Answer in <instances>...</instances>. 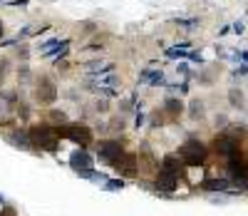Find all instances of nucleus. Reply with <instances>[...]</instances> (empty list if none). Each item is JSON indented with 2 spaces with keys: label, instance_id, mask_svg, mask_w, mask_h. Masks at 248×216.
I'll list each match as a JSON object with an SVG mask.
<instances>
[{
  "label": "nucleus",
  "instance_id": "c756f323",
  "mask_svg": "<svg viewBox=\"0 0 248 216\" xmlns=\"http://www.w3.org/2000/svg\"><path fill=\"white\" fill-rule=\"evenodd\" d=\"M0 42H3V23H0Z\"/></svg>",
  "mask_w": 248,
  "mask_h": 216
},
{
  "label": "nucleus",
  "instance_id": "6e6552de",
  "mask_svg": "<svg viewBox=\"0 0 248 216\" xmlns=\"http://www.w3.org/2000/svg\"><path fill=\"white\" fill-rule=\"evenodd\" d=\"M112 166L119 171V174H124V177H137V154L124 152Z\"/></svg>",
  "mask_w": 248,
  "mask_h": 216
},
{
  "label": "nucleus",
  "instance_id": "f03ea898",
  "mask_svg": "<svg viewBox=\"0 0 248 216\" xmlns=\"http://www.w3.org/2000/svg\"><path fill=\"white\" fill-rule=\"evenodd\" d=\"M30 139L35 147L40 149H47V152H57V127H50V124H35L30 129Z\"/></svg>",
  "mask_w": 248,
  "mask_h": 216
},
{
  "label": "nucleus",
  "instance_id": "9d476101",
  "mask_svg": "<svg viewBox=\"0 0 248 216\" xmlns=\"http://www.w3.org/2000/svg\"><path fill=\"white\" fill-rule=\"evenodd\" d=\"M8 142L20 147V149H32V139H30V132H23V129H15V132L8 134Z\"/></svg>",
  "mask_w": 248,
  "mask_h": 216
},
{
  "label": "nucleus",
  "instance_id": "f8f14e48",
  "mask_svg": "<svg viewBox=\"0 0 248 216\" xmlns=\"http://www.w3.org/2000/svg\"><path fill=\"white\" fill-rule=\"evenodd\" d=\"M139 82H144V84H164V72L161 70H141L139 72Z\"/></svg>",
  "mask_w": 248,
  "mask_h": 216
},
{
  "label": "nucleus",
  "instance_id": "4468645a",
  "mask_svg": "<svg viewBox=\"0 0 248 216\" xmlns=\"http://www.w3.org/2000/svg\"><path fill=\"white\" fill-rule=\"evenodd\" d=\"M226 137H231V139H243L246 134H248V127L246 124H229V127H226V132H223Z\"/></svg>",
  "mask_w": 248,
  "mask_h": 216
},
{
  "label": "nucleus",
  "instance_id": "5701e85b",
  "mask_svg": "<svg viewBox=\"0 0 248 216\" xmlns=\"http://www.w3.org/2000/svg\"><path fill=\"white\" fill-rule=\"evenodd\" d=\"M189 60H191V62H203V57H201L196 50H189Z\"/></svg>",
  "mask_w": 248,
  "mask_h": 216
},
{
  "label": "nucleus",
  "instance_id": "7c9ffc66",
  "mask_svg": "<svg viewBox=\"0 0 248 216\" xmlns=\"http://www.w3.org/2000/svg\"><path fill=\"white\" fill-rule=\"evenodd\" d=\"M0 204H3V197H0Z\"/></svg>",
  "mask_w": 248,
  "mask_h": 216
},
{
  "label": "nucleus",
  "instance_id": "c85d7f7f",
  "mask_svg": "<svg viewBox=\"0 0 248 216\" xmlns=\"http://www.w3.org/2000/svg\"><path fill=\"white\" fill-rule=\"evenodd\" d=\"M218 124H221V127L226 124V117H223V115H218V117H216V127H218Z\"/></svg>",
  "mask_w": 248,
  "mask_h": 216
},
{
  "label": "nucleus",
  "instance_id": "cd10ccee",
  "mask_svg": "<svg viewBox=\"0 0 248 216\" xmlns=\"http://www.w3.org/2000/svg\"><path fill=\"white\" fill-rule=\"evenodd\" d=\"M236 55H238L243 62H248V50H241V52H236Z\"/></svg>",
  "mask_w": 248,
  "mask_h": 216
},
{
  "label": "nucleus",
  "instance_id": "ddd939ff",
  "mask_svg": "<svg viewBox=\"0 0 248 216\" xmlns=\"http://www.w3.org/2000/svg\"><path fill=\"white\" fill-rule=\"evenodd\" d=\"M201 186L206 191H229L231 189V179H206Z\"/></svg>",
  "mask_w": 248,
  "mask_h": 216
},
{
  "label": "nucleus",
  "instance_id": "6ab92c4d",
  "mask_svg": "<svg viewBox=\"0 0 248 216\" xmlns=\"http://www.w3.org/2000/svg\"><path fill=\"white\" fill-rule=\"evenodd\" d=\"M189 112H191V117H194V119H201V117H203V102H201V100H191Z\"/></svg>",
  "mask_w": 248,
  "mask_h": 216
},
{
  "label": "nucleus",
  "instance_id": "423d86ee",
  "mask_svg": "<svg viewBox=\"0 0 248 216\" xmlns=\"http://www.w3.org/2000/svg\"><path fill=\"white\" fill-rule=\"evenodd\" d=\"M99 159L102 162H107V164H114L122 154H124V149H122V144L119 142H112V139H107V142H99Z\"/></svg>",
  "mask_w": 248,
  "mask_h": 216
},
{
  "label": "nucleus",
  "instance_id": "2f4dec72",
  "mask_svg": "<svg viewBox=\"0 0 248 216\" xmlns=\"http://www.w3.org/2000/svg\"><path fill=\"white\" fill-rule=\"evenodd\" d=\"M0 3H5V0H0Z\"/></svg>",
  "mask_w": 248,
  "mask_h": 216
},
{
  "label": "nucleus",
  "instance_id": "0eeeda50",
  "mask_svg": "<svg viewBox=\"0 0 248 216\" xmlns=\"http://www.w3.org/2000/svg\"><path fill=\"white\" fill-rule=\"evenodd\" d=\"M214 149H216V154H221V157H226V159H231V157L241 154L238 142L231 139V137H226V134H221V137L214 142Z\"/></svg>",
  "mask_w": 248,
  "mask_h": 216
},
{
  "label": "nucleus",
  "instance_id": "9b49d317",
  "mask_svg": "<svg viewBox=\"0 0 248 216\" xmlns=\"http://www.w3.org/2000/svg\"><path fill=\"white\" fill-rule=\"evenodd\" d=\"M189 50H191V42H181V45L167 48L164 55H167L169 60H184V57H189Z\"/></svg>",
  "mask_w": 248,
  "mask_h": 216
},
{
  "label": "nucleus",
  "instance_id": "393cba45",
  "mask_svg": "<svg viewBox=\"0 0 248 216\" xmlns=\"http://www.w3.org/2000/svg\"><path fill=\"white\" fill-rule=\"evenodd\" d=\"M141 124H144V115L137 112V117H134V127H141Z\"/></svg>",
  "mask_w": 248,
  "mask_h": 216
},
{
  "label": "nucleus",
  "instance_id": "1a4fd4ad",
  "mask_svg": "<svg viewBox=\"0 0 248 216\" xmlns=\"http://www.w3.org/2000/svg\"><path fill=\"white\" fill-rule=\"evenodd\" d=\"M179 184V174L174 171H167V169H159V177H156V191H174Z\"/></svg>",
  "mask_w": 248,
  "mask_h": 216
},
{
  "label": "nucleus",
  "instance_id": "7ed1b4c3",
  "mask_svg": "<svg viewBox=\"0 0 248 216\" xmlns=\"http://www.w3.org/2000/svg\"><path fill=\"white\" fill-rule=\"evenodd\" d=\"M57 137L60 139H70V142H75L79 147H87L92 142V129L85 127V124H70L67 122V124L57 127Z\"/></svg>",
  "mask_w": 248,
  "mask_h": 216
},
{
  "label": "nucleus",
  "instance_id": "b1692460",
  "mask_svg": "<svg viewBox=\"0 0 248 216\" xmlns=\"http://www.w3.org/2000/svg\"><path fill=\"white\" fill-rule=\"evenodd\" d=\"M8 5H13V8H25V5H28V0H10Z\"/></svg>",
  "mask_w": 248,
  "mask_h": 216
},
{
  "label": "nucleus",
  "instance_id": "20e7f679",
  "mask_svg": "<svg viewBox=\"0 0 248 216\" xmlns=\"http://www.w3.org/2000/svg\"><path fill=\"white\" fill-rule=\"evenodd\" d=\"M70 166L77 171V174L82 179H92V182H102L99 177H94L97 171L92 169V157L85 152V149H75V152L70 154Z\"/></svg>",
  "mask_w": 248,
  "mask_h": 216
},
{
  "label": "nucleus",
  "instance_id": "dca6fc26",
  "mask_svg": "<svg viewBox=\"0 0 248 216\" xmlns=\"http://www.w3.org/2000/svg\"><path fill=\"white\" fill-rule=\"evenodd\" d=\"M97 82H94V87H112L114 90V84L119 82V77L114 75V72H109V75H105V77H94Z\"/></svg>",
  "mask_w": 248,
  "mask_h": 216
},
{
  "label": "nucleus",
  "instance_id": "f257e3e1",
  "mask_svg": "<svg viewBox=\"0 0 248 216\" xmlns=\"http://www.w3.org/2000/svg\"><path fill=\"white\" fill-rule=\"evenodd\" d=\"M209 157V149H206L203 142L199 139H186L181 147H179V159L186 164V166H201Z\"/></svg>",
  "mask_w": 248,
  "mask_h": 216
},
{
  "label": "nucleus",
  "instance_id": "39448f33",
  "mask_svg": "<svg viewBox=\"0 0 248 216\" xmlns=\"http://www.w3.org/2000/svg\"><path fill=\"white\" fill-rule=\"evenodd\" d=\"M35 100H37L40 104H52V102L57 100V87H55V82L47 80V77L40 80V82L35 84Z\"/></svg>",
  "mask_w": 248,
  "mask_h": 216
},
{
  "label": "nucleus",
  "instance_id": "aec40b11",
  "mask_svg": "<svg viewBox=\"0 0 248 216\" xmlns=\"http://www.w3.org/2000/svg\"><path fill=\"white\" fill-rule=\"evenodd\" d=\"M105 189L107 191H119V189H124V182L122 179H107L105 182Z\"/></svg>",
  "mask_w": 248,
  "mask_h": 216
},
{
  "label": "nucleus",
  "instance_id": "f3484780",
  "mask_svg": "<svg viewBox=\"0 0 248 216\" xmlns=\"http://www.w3.org/2000/svg\"><path fill=\"white\" fill-rule=\"evenodd\" d=\"M161 169H167V171H174V174H181V164L176 157H164L161 162Z\"/></svg>",
  "mask_w": 248,
  "mask_h": 216
},
{
  "label": "nucleus",
  "instance_id": "bb28decb",
  "mask_svg": "<svg viewBox=\"0 0 248 216\" xmlns=\"http://www.w3.org/2000/svg\"><path fill=\"white\" fill-rule=\"evenodd\" d=\"M20 57H23V60H28L30 57V52H28V48H20V52H17Z\"/></svg>",
  "mask_w": 248,
  "mask_h": 216
},
{
  "label": "nucleus",
  "instance_id": "2eb2a0df",
  "mask_svg": "<svg viewBox=\"0 0 248 216\" xmlns=\"http://www.w3.org/2000/svg\"><path fill=\"white\" fill-rule=\"evenodd\" d=\"M164 110L171 112V115H181V112H184V102H181L179 97H169L167 102H164Z\"/></svg>",
  "mask_w": 248,
  "mask_h": 216
},
{
  "label": "nucleus",
  "instance_id": "a211bd4d",
  "mask_svg": "<svg viewBox=\"0 0 248 216\" xmlns=\"http://www.w3.org/2000/svg\"><path fill=\"white\" fill-rule=\"evenodd\" d=\"M229 102H231V107H236V110H241V107L246 104V100H243V92L233 87V90L229 92Z\"/></svg>",
  "mask_w": 248,
  "mask_h": 216
},
{
  "label": "nucleus",
  "instance_id": "4be33fe9",
  "mask_svg": "<svg viewBox=\"0 0 248 216\" xmlns=\"http://www.w3.org/2000/svg\"><path fill=\"white\" fill-rule=\"evenodd\" d=\"M50 117H52L55 122H60V127H62V124H67V119H65V112H60V110H52V112H50Z\"/></svg>",
  "mask_w": 248,
  "mask_h": 216
},
{
  "label": "nucleus",
  "instance_id": "a878e982",
  "mask_svg": "<svg viewBox=\"0 0 248 216\" xmlns=\"http://www.w3.org/2000/svg\"><path fill=\"white\" fill-rule=\"evenodd\" d=\"M179 75L181 77H189V67H186V65H179Z\"/></svg>",
  "mask_w": 248,
  "mask_h": 216
},
{
  "label": "nucleus",
  "instance_id": "412c9836",
  "mask_svg": "<svg viewBox=\"0 0 248 216\" xmlns=\"http://www.w3.org/2000/svg\"><path fill=\"white\" fill-rule=\"evenodd\" d=\"M30 33H35V25H28V28H23V30H17L15 40H17V42H20V40H28V37H30Z\"/></svg>",
  "mask_w": 248,
  "mask_h": 216
}]
</instances>
